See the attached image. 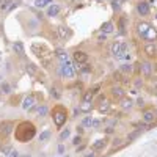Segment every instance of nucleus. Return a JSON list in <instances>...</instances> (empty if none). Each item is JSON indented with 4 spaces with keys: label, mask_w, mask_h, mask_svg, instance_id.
I'll return each instance as SVG.
<instances>
[{
    "label": "nucleus",
    "mask_w": 157,
    "mask_h": 157,
    "mask_svg": "<svg viewBox=\"0 0 157 157\" xmlns=\"http://www.w3.org/2000/svg\"><path fill=\"white\" fill-rule=\"evenodd\" d=\"M14 138L19 143H29L36 135V126L32 121H21L14 127Z\"/></svg>",
    "instance_id": "f257e3e1"
},
{
    "label": "nucleus",
    "mask_w": 157,
    "mask_h": 157,
    "mask_svg": "<svg viewBox=\"0 0 157 157\" xmlns=\"http://www.w3.org/2000/svg\"><path fill=\"white\" fill-rule=\"evenodd\" d=\"M50 115H52V121H54V126H55L57 129H61L64 124H66L68 118H69L68 109L64 107V105H61V104H57V105L52 109Z\"/></svg>",
    "instance_id": "f03ea898"
},
{
    "label": "nucleus",
    "mask_w": 157,
    "mask_h": 157,
    "mask_svg": "<svg viewBox=\"0 0 157 157\" xmlns=\"http://www.w3.org/2000/svg\"><path fill=\"white\" fill-rule=\"evenodd\" d=\"M127 41H113L112 47H110V52H112V55L116 58V60H121L123 54L124 52H127Z\"/></svg>",
    "instance_id": "7ed1b4c3"
},
{
    "label": "nucleus",
    "mask_w": 157,
    "mask_h": 157,
    "mask_svg": "<svg viewBox=\"0 0 157 157\" xmlns=\"http://www.w3.org/2000/svg\"><path fill=\"white\" fill-rule=\"evenodd\" d=\"M60 74L63 78H74L75 77V66L74 64H71L69 61H63L61 66H60Z\"/></svg>",
    "instance_id": "20e7f679"
},
{
    "label": "nucleus",
    "mask_w": 157,
    "mask_h": 157,
    "mask_svg": "<svg viewBox=\"0 0 157 157\" xmlns=\"http://www.w3.org/2000/svg\"><path fill=\"white\" fill-rule=\"evenodd\" d=\"M72 58H74V66L75 68H80V66H83L85 63H88V54L86 52H83V50H74L72 52Z\"/></svg>",
    "instance_id": "39448f33"
},
{
    "label": "nucleus",
    "mask_w": 157,
    "mask_h": 157,
    "mask_svg": "<svg viewBox=\"0 0 157 157\" xmlns=\"http://www.w3.org/2000/svg\"><path fill=\"white\" fill-rule=\"evenodd\" d=\"M14 127H16V124L13 123V121H2L0 123V137L2 138H6L10 134H13L14 132Z\"/></svg>",
    "instance_id": "423d86ee"
},
{
    "label": "nucleus",
    "mask_w": 157,
    "mask_h": 157,
    "mask_svg": "<svg viewBox=\"0 0 157 157\" xmlns=\"http://www.w3.org/2000/svg\"><path fill=\"white\" fill-rule=\"evenodd\" d=\"M152 63L149 61V60H143V61H140V74L145 77V78H151V75H152Z\"/></svg>",
    "instance_id": "0eeeda50"
},
{
    "label": "nucleus",
    "mask_w": 157,
    "mask_h": 157,
    "mask_svg": "<svg viewBox=\"0 0 157 157\" xmlns=\"http://www.w3.org/2000/svg\"><path fill=\"white\" fill-rule=\"evenodd\" d=\"M151 29V24L149 22H146V21H140V22H137L135 24V32H137V35H138V38H145V35L148 33V30Z\"/></svg>",
    "instance_id": "6e6552de"
},
{
    "label": "nucleus",
    "mask_w": 157,
    "mask_h": 157,
    "mask_svg": "<svg viewBox=\"0 0 157 157\" xmlns=\"http://www.w3.org/2000/svg\"><path fill=\"white\" fill-rule=\"evenodd\" d=\"M35 105H38L36 104V98H35V94H27L24 99H22V102H21V107L24 109V110H27V112H30Z\"/></svg>",
    "instance_id": "1a4fd4ad"
},
{
    "label": "nucleus",
    "mask_w": 157,
    "mask_h": 157,
    "mask_svg": "<svg viewBox=\"0 0 157 157\" xmlns=\"http://www.w3.org/2000/svg\"><path fill=\"white\" fill-rule=\"evenodd\" d=\"M135 10L138 13V16H149V13H151V6L146 0H140L135 6Z\"/></svg>",
    "instance_id": "9d476101"
},
{
    "label": "nucleus",
    "mask_w": 157,
    "mask_h": 157,
    "mask_svg": "<svg viewBox=\"0 0 157 157\" xmlns=\"http://www.w3.org/2000/svg\"><path fill=\"white\" fill-rule=\"evenodd\" d=\"M155 118H157V113L152 109H146V110H143V113H141V120H143L145 124H152Z\"/></svg>",
    "instance_id": "9b49d317"
},
{
    "label": "nucleus",
    "mask_w": 157,
    "mask_h": 157,
    "mask_svg": "<svg viewBox=\"0 0 157 157\" xmlns=\"http://www.w3.org/2000/svg\"><path fill=\"white\" fill-rule=\"evenodd\" d=\"M110 94H112L113 99L121 101V99L126 96V90H124L123 86H120V85H113V86L110 88Z\"/></svg>",
    "instance_id": "f8f14e48"
},
{
    "label": "nucleus",
    "mask_w": 157,
    "mask_h": 157,
    "mask_svg": "<svg viewBox=\"0 0 157 157\" xmlns=\"http://www.w3.org/2000/svg\"><path fill=\"white\" fill-rule=\"evenodd\" d=\"M143 52L148 58H154L157 55V44L155 43H146L143 46Z\"/></svg>",
    "instance_id": "ddd939ff"
},
{
    "label": "nucleus",
    "mask_w": 157,
    "mask_h": 157,
    "mask_svg": "<svg viewBox=\"0 0 157 157\" xmlns=\"http://www.w3.org/2000/svg\"><path fill=\"white\" fill-rule=\"evenodd\" d=\"M60 11H61V6L58 3H52L47 6V11H46V16L47 17H55L60 14Z\"/></svg>",
    "instance_id": "4468645a"
},
{
    "label": "nucleus",
    "mask_w": 157,
    "mask_h": 157,
    "mask_svg": "<svg viewBox=\"0 0 157 157\" xmlns=\"http://www.w3.org/2000/svg\"><path fill=\"white\" fill-rule=\"evenodd\" d=\"M143 41H146V43H155V41H157V29L154 27V25H151V29H149L148 33L145 35Z\"/></svg>",
    "instance_id": "2eb2a0df"
},
{
    "label": "nucleus",
    "mask_w": 157,
    "mask_h": 157,
    "mask_svg": "<svg viewBox=\"0 0 157 157\" xmlns=\"http://www.w3.org/2000/svg\"><path fill=\"white\" fill-rule=\"evenodd\" d=\"M105 146H107V138H99V140H96L93 145H91V151L99 152V151H104Z\"/></svg>",
    "instance_id": "dca6fc26"
},
{
    "label": "nucleus",
    "mask_w": 157,
    "mask_h": 157,
    "mask_svg": "<svg viewBox=\"0 0 157 157\" xmlns=\"http://www.w3.org/2000/svg\"><path fill=\"white\" fill-rule=\"evenodd\" d=\"M134 105H135V102L130 99V98H127V96H124V98L120 101V107H121L123 110H130Z\"/></svg>",
    "instance_id": "f3484780"
},
{
    "label": "nucleus",
    "mask_w": 157,
    "mask_h": 157,
    "mask_svg": "<svg viewBox=\"0 0 157 157\" xmlns=\"http://www.w3.org/2000/svg\"><path fill=\"white\" fill-rule=\"evenodd\" d=\"M101 32H102L104 35H110V33H113V32H115V24H113L112 21L104 22V24H102V27H101Z\"/></svg>",
    "instance_id": "a211bd4d"
},
{
    "label": "nucleus",
    "mask_w": 157,
    "mask_h": 157,
    "mask_svg": "<svg viewBox=\"0 0 157 157\" xmlns=\"http://www.w3.org/2000/svg\"><path fill=\"white\" fill-rule=\"evenodd\" d=\"M13 50H14L19 57H24L25 55V49H24L22 41H14V43H13Z\"/></svg>",
    "instance_id": "6ab92c4d"
},
{
    "label": "nucleus",
    "mask_w": 157,
    "mask_h": 157,
    "mask_svg": "<svg viewBox=\"0 0 157 157\" xmlns=\"http://www.w3.org/2000/svg\"><path fill=\"white\" fill-rule=\"evenodd\" d=\"M120 72H121V74H132V72H134V64L130 63V61L123 63L121 66H120Z\"/></svg>",
    "instance_id": "aec40b11"
},
{
    "label": "nucleus",
    "mask_w": 157,
    "mask_h": 157,
    "mask_svg": "<svg viewBox=\"0 0 157 157\" xmlns=\"http://www.w3.org/2000/svg\"><path fill=\"white\" fill-rule=\"evenodd\" d=\"M54 55L63 63V61H68V52L64 49H55L54 50Z\"/></svg>",
    "instance_id": "412c9836"
},
{
    "label": "nucleus",
    "mask_w": 157,
    "mask_h": 157,
    "mask_svg": "<svg viewBox=\"0 0 157 157\" xmlns=\"http://www.w3.org/2000/svg\"><path fill=\"white\" fill-rule=\"evenodd\" d=\"M58 35H60V38L61 39H66V38H71V30L66 27V25H60L58 27Z\"/></svg>",
    "instance_id": "4be33fe9"
},
{
    "label": "nucleus",
    "mask_w": 157,
    "mask_h": 157,
    "mask_svg": "<svg viewBox=\"0 0 157 157\" xmlns=\"http://www.w3.org/2000/svg\"><path fill=\"white\" fill-rule=\"evenodd\" d=\"M25 71H27V74L32 75V77L38 75V66H36L35 63H30V61H29L27 64H25Z\"/></svg>",
    "instance_id": "5701e85b"
},
{
    "label": "nucleus",
    "mask_w": 157,
    "mask_h": 157,
    "mask_svg": "<svg viewBox=\"0 0 157 157\" xmlns=\"http://www.w3.org/2000/svg\"><path fill=\"white\" fill-rule=\"evenodd\" d=\"M78 110H80V113H90L91 110H93V102H83L78 105Z\"/></svg>",
    "instance_id": "b1692460"
},
{
    "label": "nucleus",
    "mask_w": 157,
    "mask_h": 157,
    "mask_svg": "<svg viewBox=\"0 0 157 157\" xmlns=\"http://www.w3.org/2000/svg\"><path fill=\"white\" fill-rule=\"evenodd\" d=\"M54 3V0H35V8L38 10H43V8H47L49 5Z\"/></svg>",
    "instance_id": "393cba45"
},
{
    "label": "nucleus",
    "mask_w": 157,
    "mask_h": 157,
    "mask_svg": "<svg viewBox=\"0 0 157 157\" xmlns=\"http://www.w3.org/2000/svg\"><path fill=\"white\" fill-rule=\"evenodd\" d=\"M110 102L109 101H104V102H101V105L98 107V110H99V113H109L110 112Z\"/></svg>",
    "instance_id": "a878e982"
},
{
    "label": "nucleus",
    "mask_w": 157,
    "mask_h": 157,
    "mask_svg": "<svg viewBox=\"0 0 157 157\" xmlns=\"http://www.w3.org/2000/svg\"><path fill=\"white\" fill-rule=\"evenodd\" d=\"M69 137H71V129H68V127H66V129H63V130H61V134L58 135V141H61V143H63L64 140H68Z\"/></svg>",
    "instance_id": "bb28decb"
},
{
    "label": "nucleus",
    "mask_w": 157,
    "mask_h": 157,
    "mask_svg": "<svg viewBox=\"0 0 157 157\" xmlns=\"http://www.w3.org/2000/svg\"><path fill=\"white\" fill-rule=\"evenodd\" d=\"M36 112L39 116H46L49 113V107L46 105V104H41V105H36Z\"/></svg>",
    "instance_id": "cd10ccee"
},
{
    "label": "nucleus",
    "mask_w": 157,
    "mask_h": 157,
    "mask_svg": "<svg viewBox=\"0 0 157 157\" xmlns=\"http://www.w3.org/2000/svg\"><path fill=\"white\" fill-rule=\"evenodd\" d=\"M0 93L11 94V85H10L8 82H2V85H0Z\"/></svg>",
    "instance_id": "c85d7f7f"
},
{
    "label": "nucleus",
    "mask_w": 157,
    "mask_h": 157,
    "mask_svg": "<svg viewBox=\"0 0 157 157\" xmlns=\"http://www.w3.org/2000/svg\"><path fill=\"white\" fill-rule=\"evenodd\" d=\"M13 2H14V0H0V10H2V11H8L10 6L13 5Z\"/></svg>",
    "instance_id": "c756f323"
},
{
    "label": "nucleus",
    "mask_w": 157,
    "mask_h": 157,
    "mask_svg": "<svg viewBox=\"0 0 157 157\" xmlns=\"http://www.w3.org/2000/svg\"><path fill=\"white\" fill-rule=\"evenodd\" d=\"M91 69H93V68H91V64H86V63H85V66L78 68V71H80V74H82L83 77H86L88 74H91Z\"/></svg>",
    "instance_id": "7c9ffc66"
},
{
    "label": "nucleus",
    "mask_w": 157,
    "mask_h": 157,
    "mask_svg": "<svg viewBox=\"0 0 157 157\" xmlns=\"http://www.w3.org/2000/svg\"><path fill=\"white\" fill-rule=\"evenodd\" d=\"M93 99H94V94L91 93L90 90L83 93V98H82V101H83V102H93Z\"/></svg>",
    "instance_id": "2f4dec72"
},
{
    "label": "nucleus",
    "mask_w": 157,
    "mask_h": 157,
    "mask_svg": "<svg viewBox=\"0 0 157 157\" xmlns=\"http://www.w3.org/2000/svg\"><path fill=\"white\" fill-rule=\"evenodd\" d=\"M50 135H52V132L47 129V130H44V132H41V135H39V141L41 143H44V141H47L49 138H50Z\"/></svg>",
    "instance_id": "473e14b6"
},
{
    "label": "nucleus",
    "mask_w": 157,
    "mask_h": 157,
    "mask_svg": "<svg viewBox=\"0 0 157 157\" xmlns=\"http://www.w3.org/2000/svg\"><path fill=\"white\" fill-rule=\"evenodd\" d=\"M50 96L54 98V99H57V101H58V99L61 98V93H60V91H58V88H55V86H52V88H50Z\"/></svg>",
    "instance_id": "72a5a7b5"
},
{
    "label": "nucleus",
    "mask_w": 157,
    "mask_h": 157,
    "mask_svg": "<svg viewBox=\"0 0 157 157\" xmlns=\"http://www.w3.org/2000/svg\"><path fill=\"white\" fill-rule=\"evenodd\" d=\"M140 134H141V129H137V130H134V132H130V134H129V137H127L129 143L132 141V140H135V138H137V137H138Z\"/></svg>",
    "instance_id": "f704fd0d"
},
{
    "label": "nucleus",
    "mask_w": 157,
    "mask_h": 157,
    "mask_svg": "<svg viewBox=\"0 0 157 157\" xmlns=\"http://www.w3.org/2000/svg\"><path fill=\"white\" fill-rule=\"evenodd\" d=\"M91 123H93V116H85L82 120V126L83 127H91Z\"/></svg>",
    "instance_id": "c9c22d12"
},
{
    "label": "nucleus",
    "mask_w": 157,
    "mask_h": 157,
    "mask_svg": "<svg viewBox=\"0 0 157 157\" xmlns=\"http://www.w3.org/2000/svg\"><path fill=\"white\" fill-rule=\"evenodd\" d=\"M72 145H74V146H78V145H82V135H78V134H77V135H75V137L72 138Z\"/></svg>",
    "instance_id": "e433bc0d"
},
{
    "label": "nucleus",
    "mask_w": 157,
    "mask_h": 157,
    "mask_svg": "<svg viewBox=\"0 0 157 157\" xmlns=\"http://www.w3.org/2000/svg\"><path fill=\"white\" fill-rule=\"evenodd\" d=\"M112 77H113V80H115L116 83H120V82H121V72H120V71H118V72H113Z\"/></svg>",
    "instance_id": "4c0bfd02"
},
{
    "label": "nucleus",
    "mask_w": 157,
    "mask_h": 157,
    "mask_svg": "<svg viewBox=\"0 0 157 157\" xmlns=\"http://www.w3.org/2000/svg\"><path fill=\"white\" fill-rule=\"evenodd\" d=\"M121 60L130 61V60H132V54H130V52H124V54H123V57H121Z\"/></svg>",
    "instance_id": "58836bf2"
},
{
    "label": "nucleus",
    "mask_w": 157,
    "mask_h": 157,
    "mask_svg": "<svg viewBox=\"0 0 157 157\" xmlns=\"http://www.w3.org/2000/svg\"><path fill=\"white\" fill-rule=\"evenodd\" d=\"M112 145H113V148H116V146H121V145H123V140H121V138H115V140L112 141Z\"/></svg>",
    "instance_id": "ea45409f"
},
{
    "label": "nucleus",
    "mask_w": 157,
    "mask_h": 157,
    "mask_svg": "<svg viewBox=\"0 0 157 157\" xmlns=\"http://www.w3.org/2000/svg\"><path fill=\"white\" fill-rule=\"evenodd\" d=\"M135 105L140 107V109H141V107H145V99H143V98H138L137 102H135Z\"/></svg>",
    "instance_id": "a19ab883"
},
{
    "label": "nucleus",
    "mask_w": 157,
    "mask_h": 157,
    "mask_svg": "<svg viewBox=\"0 0 157 157\" xmlns=\"http://www.w3.org/2000/svg\"><path fill=\"white\" fill-rule=\"evenodd\" d=\"M57 151H58V154H64V152H66V148H64V145H63V143H60V145H58V148H57Z\"/></svg>",
    "instance_id": "79ce46f5"
},
{
    "label": "nucleus",
    "mask_w": 157,
    "mask_h": 157,
    "mask_svg": "<svg viewBox=\"0 0 157 157\" xmlns=\"http://www.w3.org/2000/svg\"><path fill=\"white\" fill-rule=\"evenodd\" d=\"M8 157H21V152L17 149H11V152L8 154Z\"/></svg>",
    "instance_id": "37998d69"
},
{
    "label": "nucleus",
    "mask_w": 157,
    "mask_h": 157,
    "mask_svg": "<svg viewBox=\"0 0 157 157\" xmlns=\"http://www.w3.org/2000/svg\"><path fill=\"white\" fill-rule=\"evenodd\" d=\"M101 120H93V123H91V127H93V129H98L99 126H101Z\"/></svg>",
    "instance_id": "c03bdc74"
},
{
    "label": "nucleus",
    "mask_w": 157,
    "mask_h": 157,
    "mask_svg": "<svg viewBox=\"0 0 157 157\" xmlns=\"http://www.w3.org/2000/svg\"><path fill=\"white\" fill-rule=\"evenodd\" d=\"M98 41H99V43H105V41H107V35H104V33L99 35V36H98Z\"/></svg>",
    "instance_id": "a18cd8bd"
},
{
    "label": "nucleus",
    "mask_w": 157,
    "mask_h": 157,
    "mask_svg": "<svg viewBox=\"0 0 157 157\" xmlns=\"http://www.w3.org/2000/svg\"><path fill=\"white\" fill-rule=\"evenodd\" d=\"M99 90H101V86H99V85H98V86H93V88H91V90H90V91H91V93H93V94H94V96H96V94H98V93H99Z\"/></svg>",
    "instance_id": "49530a36"
},
{
    "label": "nucleus",
    "mask_w": 157,
    "mask_h": 157,
    "mask_svg": "<svg viewBox=\"0 0 157 157\" xmlns=\"http://www.w3.org/2000/svg\"><path fill=\"white\" fill-rule=\"evenodd\" d=\"M75 130H77V134H78V135H82V134H83V126H82V124H80V126H77Z\"/></svg>",
    "instance_id": "de8ad7c7"
},
{
    "label": "nucleus",
    "mask_w": 157,
    "mask_h": 157,
    "mask_svg": "<svg viewBox=\"0 0 157 157\" xmlns=\"http://www.w3.org/2000/svg\"><path fill=\"white\" fill-rule=\"evenodd\" d=\"M2 152H3V154H10V152H11V146H5V148H2Z\"/></svg>",
    "instance_id": "09e8293b"
},
{
    "label": "nucleus",
    "mask_w": 157,
    "mask_h": 157,
    "mask_svg": "<svg viewBox=\"0 0 157 157\" xmlns=\"http://www.w3.org/2000/svg\"><path fill=\"white\" fill-rule=\"evenodd\" d=\"M105 134H113V127H112V126L105 127Z\"/></svg>",
    "instance_id": "8fccbe9b"
},
{
    "label": "nucleus",
    "mask_w": 157,
    "mask_h": 157,
    "mask_svg": "<svg viewBox=\"0 0 157 157\" xmlns=\"http://www.w3.org/2000/svg\"><path fill=\"white\" fill-rule=\"evenodd\" d=\"M83 149H85V145H78V146H77V154H78V152H82Z\"/></svg>",
    "instance_id": "3c124183"
},
{
    "label": "nucleus",
    "mask_w": 157,
    "mask_h": 157,
    "mask_svg": "<svg viewBox=\"0 0 157 157\" xmlns=\"http://www.w3.org/2000/svg\"><path fill=\"white\" fill-rule=\"evenodd\" d=\"M85 157H98V154H96L94 151H91V152H88V154H86Z\"/></svg>",
    "instance_id": "603ef678"
},
{
    "label": "nucleus",
    "mask_w": 157,
    "mask_h": 157,
    "mask_svg": "<svg viewBox=\"0 0 157 157\" xmlns=\"http://www.w3.org/2000/svg\"><path fill=\"white\" fill-rule=\"evenodd\" d=\"M141 85H143V82H141V80H135V86H137V88H140Z\"/></svg>",
    "instance_id": "864d4df0"
},
{
    "label": "nucleus",
    "mask_w": 157,
    "mask_h": 157,
    "mask_svg": "<svg viewBox=\"0 0 157 157\" xmlns=\"http://www.w3.org/2000/svg\"><path fill=\"white\" fill-rule=\"evenodd\" d=\"M152 71H155V72H157V63H155V64H152Z\"/></svg>",
    "instance_id": "5fc2aeb1"
},
{
    "label": "nucleus",
    "mask_w": 157,
    "mask_h": 157,
    "mask_svg": "<svg viewBox=\"0 0 157 157\" xmlns=\"http://www.w3.org/2000/svg\"><path fill=\"white\" fill-rule=\"evenodd\" d=\"M61 157H71V155H69V154H63Z\"/></svg>",
    "instance_id": "6e6d98bb"
},
{
    "label": "nucleus",
    "mask_w": 157,
    "mask_h": 157,
    "mask_svg": "<svg viewBox=\"0 0 157 157\" xmlns=\"http://www.w3.org/2000/svg\"><path fill=\"white\" fill-rule=\"evenodd\" d=\"M154 91H155V94H157V85H155V86H154Z\"/></svg>",
    "instance_id": "4d7b16f0"
},
{
    "label": "nucleus",
    "mask_w": 157,
    "mask_h": 157,
    "mask_svg": "<svg viewBox=\"0 0 157 157\" xmlns=\"http://www.w3.org/2000/svg\"><path fill=\"white\" fill-rule=\"evenodd\" d=\"M3 80V75H0V82H2Z\"/></svg>",
    "instance_id": "13d9d810"
},
{
    "label": "nucleus",
    "mask_w": 157,
    "mask_h": 157,
    "mask_svg": "<svg viewBox=\"0 0 157 157\" xmlns=\"http://www.w3.org/2000/svg\"><path fill=\"white\" fill-rule=\"evenodd\" d=\"M155 104H157V98H155Z\"/></svg>",
    "instance_id": "bf43d9fd"
},
{
    "label": "nucleus",
    "mask_w": 157,
    "mask_h": 157,
    "mask_svg": "<svg viewBox=\"0 0 157 157\" xmlns=\"http://www.w3.org/2000/svg\"><path fill=\"white\" fill-rule=\"evenodd\" d=\"M155 19H157V14H155Z\"/></svg>",
    "instance_id": "052dcab7"
},
{
    "label": "nucleus",
    "mask_w": 157,
    "mask_h": 157,
    "mask_svg": "<svg viewBox=\"0 0 157 157\" xmlns=\"http://www.w3.org/2000/svg\"><path fill=\"white\" fill-rule=\"evenodd\" d=\"M0 55H2V52H0Z\"/></svg>",
    "instance_id": "680f3d73"
}]
</instances>
